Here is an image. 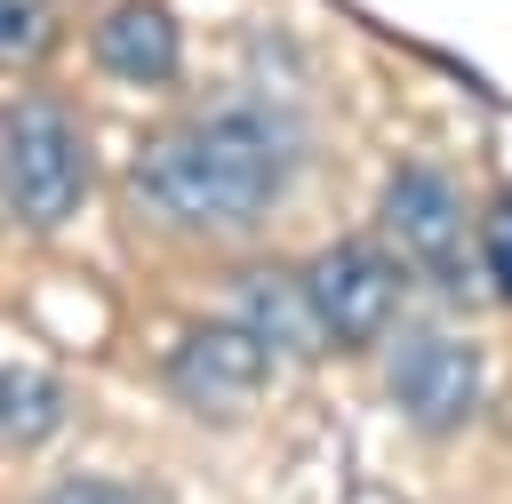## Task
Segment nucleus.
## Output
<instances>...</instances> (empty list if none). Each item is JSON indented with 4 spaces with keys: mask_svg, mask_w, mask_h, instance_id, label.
Listing matches in <instances>:
<instances>
[{
    "mask_svg": "<svg viewBox=\"0 0 512 504\" xmlns=\"http://www.w3.org/2000/svg\"><path fill=\"white\" fill-rule=\"evenodd\" d=\"M232 320H240V328H256L272 352H304V344H320L312 288H304L296 272H272V264L232 272Z\"/></svg>",
    "mask_w": 512,
    "mask_h": 504,
    "instance_id": "6e6552de",
    "label": "nucleus"
},
{
    "mask_svg": "<svg viewBox=\"0 0 512 504\" xmlns=\"http://www.w3.org/2000/svg\"><path fill=\"white\" fill-rule=\"evenodd\" d=\"M96 64L112 80H128V88H160L184 64V32H176V16L160 0H120V8L96 16Z\"/></svg>",
    "mask_w": 512,
    "mask_h": 504,
    "instance_id": "0eeeda50",
    "label": "nucleus"
},
{
    "mask_svg": "<svg viewBox=\"0 0 512 504\" xmlns=\"http://www.w3.org/2000/svg\"><path fill=\"white\" fill-rule=\"evenodd\" d=\"M32 504H144L128 480H104V472H72V480H56V488H40Z\"/></svg>",
    "mask_w": 512,
    "mask_h": 504,
    "instance_id": "9b49d317",
    "label": "nucleus"
},
{
    "mask_svg": "<svg viewBox=\"0 0 512 504\" xmlns=\"http://www.w3.org/2000/svg\"><path fill=\"white\" fill-rule=\"evenodd\" d=\"M384 240L424 280H440V288L464 280V208H456V192H448L440 168H400L392 176V192H384Z\"/></svg>",
    "mask_w": 512,
    "mask_h": 504,
    "instance_id": "423d86ee",
    "label": "nucleus"
},
{
    "mask_svg": "<svg viewBox=\"0 0 512 504\" xmlns=\"http://www.w3.org/2000/svg\"><path fill=\"white\" fill-rule=\"evenodd\" d=\"M304 288H312V312H320V336L328 344H368L400 312V256L384 240L352 232V240H328L304 264Z\"/></svg>",
    "mask_w": 512,
    "mask_h": 504,
    "instance_id": "7ed1b4c3",
    "label": "nucleus"
},
{
    "mask_svg": "<svg viewBox=\"0 0 512 504\" xmlns=\"http://www.w3.org/2000/svg\"><path fill=\"white\" fill-rule=\"evenodd\" d=\"M272 344L240 320H200L176 352H168V400H184L192 416H240L264 392Z\"/></svg>",
    "mask_w": 512,
    "mask_h": 504,
    "instance_id": "20e7f679",
    "label": "nucleus"
},
{
    "mask_svg": "<svg viewBox=\"0 0 512 504\" xmlns=\"http://www.w3.org/2000/svg\"><path fill=\"white\" fill-rule=\"evenodd\" d=\"M288 176L296 128L256 104H224L184 128H160L128 168V200L168 232H248L280 208Z\"/></svg>",
    "mask_w": 512,
    "mask_h": 504,
    "instance_id": "f257e3e1",
    "label": "nucleus"
},
{
    "mask_svg": "<svg viewBox=\"0 0 512 504\" xmlns=\"http://www.w3.org/2000/svg\"><path fill=\"white\" fill-rule=\"evenodd\" d=\"M0 184H8V216L32 232H56L80 192H88V144L72 128V112L56 96H16L8 128H0Z\"/></svg>",
    "mask_w": 512,
    "mask_h": 504,
    "instance_id": "f03ea898",
    "label": "nucleus"
},
{
    "mask_svg": "<svg viewBox=\"0 0 512 504\" xmlns=\"http://www.w3.org/2000/svg\"><path fill=\"white\" fill-rule=\"evenodd\" d=\"M392 400H400V416L416 424V432H456L472 408H480V352L464 344V336H440V328H424V336H408L400 352H392Z\"/></svg>",
    "mask_w": 512,
    "mask_h": 504,
    "instance_id": "39448f33",
    "label": "nucleus"
},
{
    "mask_svg": "<svg viewBox=\"0 0 512 504\" xmlns=\"http://www.w3.org/2000/svg\"><path fill=\"white\" fill-rule=\"evenodd\" d=\"M488 280H496V296H512V192L488 208Z\"/></svg>",
    "mask_w": 512,
    "mask_h": 504,
    "instance_id": "f8f14e48",
    "label": "nucleus"
},
{
    "mask_svg": "<svg viewBox=\"0 0 512 504\" xmlns=\"http://www.w3.org/2000/svg\"><path fill=\"white\" fill-rule=\"evenodd\" d=\"M48 40H56V0H0V56L8 64H32Z\"/></svg>",
    "mask_w": 512,
    "mask_h": 504,
    "instance_id": "9d476101",
    "label": "nucleus"
},
{
    "mask_svg": "<svg viewBox=\"0 0 512 504\" xmlns=\"http://www.w3.org/2000/svg\"><path fill=\"white\" fill-rule=\"evenodd\" d=\"M0 400H8V448H40L64 424V384L48 368H8Z\"/></svg>",
    "mask_w": 512,
    "mask_h": 504,
    "instance_id": "1a4fd4ad",
    "label": "nucleus"
}]
</instances>
